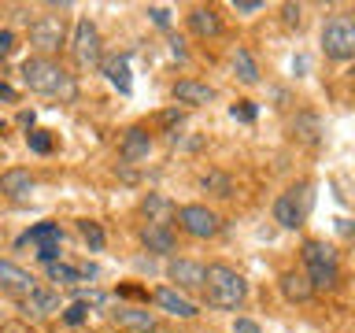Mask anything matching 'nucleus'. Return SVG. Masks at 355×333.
Masks as SVG:
<instances>
[{
  "instance_id": "nucleus-1",
  "label": "nucleus",
  "mask_w": 355,
  "mask_h": 333,
  "mask_svg": "<svg viewBox=\"0 0 355 333\" xmlns=\"http://www.w3.org/2000/svg\"><path fill=\"white\" fill-rule=\"evenodd\" d=\"M204 300L215 311H241L248 300V282L230 263H207L204 266Z\"/></svg>"
},
{
  "instance_id": "nucleus-2",
  "label": "nucleus",
  "mask_w": 355,
  "mask_h": 333,
  "mask_svg": "<svg viewBox=\"0 0 355 333\" xmlns=\"http://www.w3.org/2000/svg\"><path fill=\"white\" fill-rule=\"evenodd\" d=\"M22 82L37 96H67V100L74 96L71 71L60 60H52V56H30V60H22Z\"/></svg>"
},
{
  "instance_id": "nucleus-3",
  "label": "nucleus",
  "mask_w": 355,
  "mask_h": 333,
  "mask_svg": "<svg viewBox=\"0 0 355 333\" xmlns=\"http://www.w3.org/2000/svg\"><path fill=\"white\" fill-rule=\"evenodd\" d=\"M300 259H304L300 271L307 274V282H311L315 293H329V289H337V282H340V259H337V252H333L326 241L307 237L304 248H300Z\"/></svg>"
},
{
  "instance_id": "nucleus-4",
  "label": "nucleus",
  "mask_w": 355,
  "mask_h": 333,
  "mask_svg": "<svg viewBox=\"0 0 355 333\" xmlns=\"http://www.w3.org/2000/svg\"><path fill=\"white\" fill-rule=\"evenodd\" d=\"M322 52L333 63H348L355 60V15L352 11H333L322 22Z\"/></svg>"
},
{
  "instance_id": "nucleus-5",
  "label": "nucleus",
  "mask_w": 355,
  "mask_h": 333,
  "mask_svg": "<svg viewBox=\"0 0 355 333\" xmlns=\"http://www.w3.org/2000/svg\"><path fill=\"white\" fill-rule=\"evenodd\" d=\"M174 222H178V230H182L185 237H193V241H211V237H218V230H222L218 211H211L207 204L174 207Z\"/></svg>"
},
{
  "instance_id": "nucleus-6",
  "label": "nucleus",
  "mask_w": 355,
  "mask_h": 333,
  "mask_svg": "<svg viewBox=\"0 0 355 333\" xmlns=\"http://www.w3.org/2000/svg\"><path fill=\"white\" fill-rule=\"evenodd\" d=\"M307 211H311V185L307 182L288 185L285 193L274 200V222L282 230H300L307 219Z\"/></svg>"
},
{
  "instance_id": "nucleus-7",
  "label": "nucleus",
  "mask_w": 355,
  "mask_h": 333,
  "mask_svg": "<svg viewBox=\"0 0 355 333\" xmlns=\"http://www.w3.org/2000/svg\"><path fill=\"white\" fill-rule=\"evenodd\" d=\"M67 44V22L63 15H37L30 22V49L37 56H52Z\"/></svg>"
},
{
  "instance_id": "nucleus-8",
  "label": "nucleus",
  "mask_w": 355,
  "mask_h": 333,
  "mask_svg": "<svg viewBox=\"0 0 355 333\" xmlns=\"http://www.w3.org/2000/svg\"><path fill=\"white\" fill-rule=\"evenodd\" d=\"M67 41H71V56H74L78 67H96L100 56H104V49H100V30H96L93 19H78L74 33Z\"/></svg>"
},
{
  "instance_id": "nucleus-9",
  "label": "nucleus",
  "mask_w": 355,
  "mask_h": 333,
  "mask_svg": "<svg viewBox=\"0 0 355 333\" xmlns=\"http://www.w3.org/2000/svg\"><path fill=\"white\" fill-rule=\"evenodd\" d=\"M19 244H33L37 255H41V263H55V259H60L63 230L55 226V222H37V226H30L26 233H22Z\"/></svg>"
},
{
  "instance_id": "nucleus-10",
  "label": "nucleus",
  "mask_w": 355,
  "mask_h": 333,
  "mask_svg": "<svg viewBox=\"0 0 355 333\" xmlns=\"http://www.w3.org/2000/svg\"><path fill=\"white\" fill-rule=\"evenodd\" d=\"M166 278H171V289H178V293H204V263L196 259H171L166 263Z\"/></svg>"
},
{
  "instance_id": "nucleus-11",
  "label": "nucleus",
  "mask_w": 355,
  "mask_h": 333,
  "mask_svg": "<svg viewBox=\"0 0 355 333\" xmlns=\"http://www.w3.org/2000/svg\"><path fill=\"white\" fill-rule=\"evenodd\" d=\"M55 311H60V293L49 285H37L30 296L19 300V315L26 322H44V318H52Z\"/></svg>"
},
{
  "instance_id": "nucleus-12",
  "label": "nucleus",
  "mask_w": 355,
  "mask_h": 333,
  "mask_svg": "<svg viewBox=\"0 0 355 333\" xmlns=\"http://www.w3.org/2000/svg\"><path fill=\"white\" fill-rule=\"evenodd\" d=\"M33 289H37V278H33L26 266H19L15 259H0V293H8V296H30Z\"/></svg>"
},
{
  "instance_id": "nucleus-13",
  "label": "nucleus",
  "mask_w": 355,
  "mask_h": 333,
  "mask_svg": "<svg viewBox=\"0 0 355 333\" xmlns=\"http://www.w3.org/2000/svg\"><path fill=\"white\" fill-rule=\"evenodd\" d=\"M111 322H115L119 330H126V333H155V311L148 307H137V304H119V307H111Z\"/></svg>"
},
{
  "instance_id": "nucleus-14",
  "label": "nucleus",
  "mask_w": 355,
  "mask_h": 333,
  "mask_svg": "<svg viewBox=\"0 0 355 333\" xmlns=\"http://www.w3.org/2000/svg\"><path fill=\"white\" fill-rule=\"evenodd\" d=\"M152 304L159 311H166L171 318H196L200 315V307L193 304V300H189L185 293H178V289H171V285L152 289Z\"/></svg>"
},
{
  "instance_id": "nucleus-15",
  "label": "nucleus",
  "mask_w": 355,
  "mask_h": 333,
  "mask_svg": "<svg viewBox=\"0 0 355 333\" xmlns=\"http://www.w3.org/2000/svg\"><path fill=\"white\" fill-rule=\"evenodd\" d=\"M185 22H189V30H193V37H200V41H215V37H222V30H226L218 8H211V4H196L185 15Z\"/></svg>"
},
{
  "instance_id": "nucleus-16",
  "label": "nucleus",
  "mask_w": 355,
  "mask_h": 333,
  "mask_svg": "<svg viewBox=\"0 0 355 333\" xmlns=\"http://www.w3.org/2000/svg\"><path fill=\"white\" fill-rule=\"evenodd\" d=\"M148 152H152V133L144 130V126H130V130H122V137H119V155L126 163H141V160H148Z\"/></svg>"
},
{
  "instance_id": "nucleus-17",
  "label": "nucleus",
  "mask_w": 355,
  "mask_h": 333,
  "mask_svg": "<svg viewBox=\"0 0 355 333\" xmlns=\"http://www.w3.org/2000/svg\"><path fill=\"white\" fill-rule=\"evenodd\" d=\"M141 244L152 255H174L178 252V237H174L171 222H148V226L141 230Z\"/></svg>"
},
{
  "instance_id": "nucleus-18",
  "label": "nucleus",
  "mask_w": 355,
  "mask_h": 333,
  "mask_svg": "<svg viewBox=\"0 0 355 333\" xmlns=\"http://www.w3.org/2000/svg\"><path fill=\"white\" fill-rule=\"evenodd\" d=\"M33 185H37V178H33L26 166H8V171L0 174V196H8V200L30 196Z\"/></svg>"
},
{
  "instance_id": "nucleus-19",
  "label": "nucleus",
  "mask_w": 355,
  "mask_h": 333,
  "mask_svg": "<svg viewBox=\"0 0 355 333\" xmlns=\"http://www.w3.org/2000/svg\"><path fill=\"white\" fill-rule=\"evenodd\" d=\"M174 100L178 104H185V108H204L215 100V89L204 85V82H196V78H182V82H174Z\"/></svg>"
},
{
  "instance_id": "nucleus-20",
  "label": "nucleus",
  "mask_w": 355,
  "mask_h": 333,
  "mask_svg": "<svg viewBox=\"0 0 355 333\" xmlns=\"http://www.w3.org/2000/svg\"><path fill=\"white\" fill-rule=\"evenodd\" d=\"M230 63H233V74H237V82H244V85H259V63H255L252 49L237 44V49H233V56H230Z\"/></svg>"
},
{
  "instance_id": "nucleus-21",
  "label": "nucleus",
  "mask_w": 355,
  "mask_h": 333,
  "mask_svg": "<svg viewBox=\"0 0 355 333\" xmlns=\"http://www.w3.org/2000/svg\"><path fill=\"white\" fill-rule=\"evenodd\" d=\"M282 293H285V300H293V304H304V300L315 296V289H311L304 271H285L282 274Z\"/></svg>"
},
{
  "instance_id": "nucleus-22",
  "label": "nucleus",
  "mask_w": 355,
  "mask_h": 333,
  "mask_svg": "<svg viewBox=\"0 0 355 333\" xmlns=\"http://www.w3.org/2000/svg\"><path fill=\"white\" fill-rule=\"evenodd\" d=\"M44 271H49V278L55 285H63V289H71V285H82L85 278H82V271H78V266H71V263H44Z\"/></svg>"
},
{
  "instance_id": "nucleus-23",
  "label": "nucleus",
  "mask_w": 355,
  "mask_h": 333,
  "mask_svg": "<svg viewBox=\"0 0 355 333\" xmlns=\"http://www.w3.org/2000/svg\"><path fill=\"white\" fill-rule=\"evenodd\" d=\"M104 74L111 85H119L122 93H130V67H126V56H111L104 63Z\"/></svg>"
},
{
  "instance_id": "nucleus-24",
  "label": "nucleus",
  "mask_w": 355,
  "mask_h": 333,
  "mask_svg": "<svg viewBox=\"0 0 355 333\" xmlns=\"http://www.w3.org/2000/svg\"><path fill=\"white\" fill-rule=\"evenodd\" d=\"M141 211H144V215H148V222H166V215H174V207L166 204L163 196H155V193H152V196H144Z\"/></svg>"
},
{
  "instance_id": "nucleus-25",
  "label": "nucleus",
  "mask_w": 355,
  "mask_h": 333,
  "mask_svg": "<svg viewBox=\"0 0 355 333\" xmlns=\"http://www.w3.org/2000/svg\"><path fill=\"white\" fill-rule=\"evenodd\" d=\"M78 233H82V241L89 244V252H100V248H104V230H100V222L82 219V222H78Z\"/></svg>"
},
{
  "instance_id": "nucleus-26",
  "label": "nucleus",
  "mask_w": 355,
  "mask_h": 333,
  "mask_svg": "<svg viewBox=\"0 0 355 333\" xmlns=\"http://www.w3.org/2000/svg\"><path fill=\"white\" fill-rule=\"evenodd\" d=\"M200 185H204V189H215V196H233L230 178H226V174H218V171H207L204 178H200Z\"/></svg>"
},
{
  "instance_id": "nucleus-27",
  "label": "nucleus",
  "mask_w": 355,
  "mask_h": 333,
  "mask_svg": "<svg viewBox=\"0 0 355 333\" xmlns=\"http://www.w3.org/2000/svg\"><path fill=\"white\" fill-rule=\"evenodd\" d=\"M26 144H30V152H37V155H49V152H52L49 130H30V133H26Z\"/></svg>"
},
{
  "instance_id": "nucleus-28",
  "label": "nucleus",
  "mask_w": 355,
  "mask_h": 333,
  "mask_svg": "<svg viewBox=\"0 0 355 333\" xmlns=\"http://www.w3.org/2000/svg\"><path fill=\"white\" fill-rule=\"evenodd\" d=\"M296 133H300L304 141H318V119H315V115H300Z\"/></svg>"
},
{
  "instance_id": "nucleus-29",
  "label": "nucleus",
  "mask_w": 355,
  "mask_h": 333,
  "mask_svg": "<svg viewBox=\"0 0 355 333\" xmlns=\"http://www.w3.org/2000/svg\"><path fill=\"white\" fill-rule=\"evenodd\" d=\"M282 22L285 26H300V22H304V8L300 4H282Z\"/></svg>"
},
{
  "instance_id": "nucleus-30",
  "label": "nucleus",
  "mask_w": 355,
  "mask_h": 333,
  "mask_svg": "<svg viewBox=\"0 0 355 333\" xmlns=\"http://www.w3.org/2000/svg\"><path fill=\"white\" fill-rule=\"evenodd\" d=\"M63 322H67V326H82V322H85V304H82V300L63 311Z\"/></svg>"
},
{
  "instance_id": "nucleus-31",
  "label": "nucleus",
  "mask_w": 355,
  "mask_h": 333,
  "mask_svg": "<svg viewBox=\"0 0 355 333\" xmlns=\"http://www.w3.org/2000/svg\"><path fill=\"white\" fill-rule=\"evenodd\" d=\"M230 115H233V119H241V122H255V104L241 100V104H233V108H230Z\"/></svg>"
},
{
  "instance_id": "nucleus-32",
  "label": "nucleus",
  "mask_w": 355,
  "mask_h": 333,
  "mask_svg": "<svg viewBox=\"0 0 355 333\" xmlns=\"http://www.w3.org/2000/svg\"><path fill=\"white\" fill-rule=\"evenodd\" d=\"M266 4L263 0H233V11H237V15H255V11H263Z\"/></svg>"
},
{
  "instance_id": "nucleus-33",
  "label": "nucleus",
  "mask_w": 355,
  "mask_h": 333,
  "mask_svg": "<svg viewBox=\"0 0 355 333\" xmlns=\"http://www.w3.org/2000/svg\"><path fill=\"white\" fill-rule=\"evenodd\" d=\"M11 52H15V33L0 30V56H11Z\"/></svg>"
},
{
  "instance_id": "nucleus-34",
  "label": "nucleus",
  "mask_w": 355,
  "mask_h": 333,
  "mask_svg": "<svg viewBox=\"0 0 355 333\" xmlns=\"http://www.w3.org/2000/svg\"><path fill=\"white\" fill-rule=\"evenodd\" d=\"M148 15H152V22H155V26H171V11H166V8H148Z\"/></svg>"
},
{
  "instance_id": "nucleus-35",
  "label": "nucleus",
  "mask_w": 355,
  "mask_h": 333,
  "mask_svg": "<svg viewBox=\"0 0 355 333\" xmlns=\"http://www.w3.org/2000/svg\"><path fill=\"white\" fill-rule=\"evenodd\" d=\"M233 333H263V330H259V322H252V318H237L233 322Z\"/></svg>"
},
{
  "instance_id": "nucleus-36",
  "label": "nucleus",
  "mask_w": 355,
  "mask_h": 333,
  "mask_svg": "<svg viewBox=\"0 0 355 333\" xmlns=\"http://www.w3.org/2000/svg\"><path fill=\"white\" fill-rule=\"evenodd\" d=\"M0 100H8V104H11V100H15V89H11L8 82H0Z\"/></svg>"
},
{
  "instance_id": "nucleus-37",
  "label": "nucleus",
  "mask_w": 355,
  "mask_h": 333,
  "mask_svg": "<svg viewBox=\"0 0 355 333\" xmlns=\"http://www.w3.org/2000/svg\"><path fill=\"white\" fill-rule=\"evenodd\" d=\"M155 333H159V330H155Z\"/></svg>"
}]
</instances>
